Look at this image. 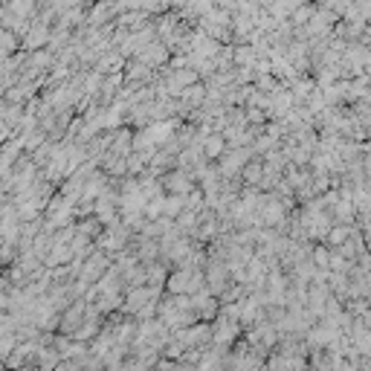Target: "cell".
I'll use <instances>...</instances> for the list:
<instances>
[{
    "mask_svg": "<svg viewBox=\"0 0 371 371\" xmlns=\"http://www.w3.org/2000/svg\"><path fill=\"white\" fill-rule=\"evenodd\" d=\"M165 186H168L174 194H188V191H191V183H188V177H183V174H171V177L165 180Z\"/></svg>",
    "mask_w": 371,
    "mask_h": 371,
    "instance_id": "cell-5",
    "label": "cell"
},
{
    "mask_svg": "<svg viewBox=\"0 0 371 371\" xmlns=\"http://www.w3.org/2000/svg\"><path fill=\"white\" fill-rule=\"evenodd\" d=\"M200 99H203V90L200 87H188V90L183 87V102H200Z\"/></svg>",
    "mask_w": 371,
    "mask_h": 371,
    "instance_id": "cell-13",
    "label": "cell"
},
{
    "mask_svg": "<svg viewBox=\"0 0 371 371\" xmlns=\"http://www.w3.org/2000/svg\"><path fill=\"white\" fill-rule=\"evenodd\" d=\"M142 76H148V67L145 64H131V79H142Z\"/></svg>",
    "mask_w": 371,
    "mask_h": 371,
    "instance_id": "cell-16",
    "label": "cell"
},
{
    "mask_svg": "<svg viewBox=\"0 0 371 371\" xmlns=\"http://www.w3.org/2000/svg\"><path fill=\"white\" fill-rule=\"evenodd\" d=\"M162 278H165V270L162 267H148V281L151 284H159Z\"/></svg>",
    "mask_w": 371,
    "mask_h": 371,
    "instance_id": "cell-14",
    "label": "cell"
},
{
    "mask_svg": "<svg viewBox=\"0 0 371 371\" xmlns=\"http://www.w3.org/2000/svg\"><path fill=\"white\" fill-rule=\"evenodd\" d=\"M354 340L360 351H371V328H357L354 331Z\"/></svg>",
    "mask_w": 371,
    "mask_h": 371,
    "instance_id": "cell-8",
    "label": "cell"
},
{
    "mask_svg": "<svg viewBox=\"0 0 371 371\" xmlns=\"http://www.w3.org/2000/svg\"><path fill=\"white\" fill-rule=\"evenodd\" d=\"M348 235H351V232H348L345 226H337V229H331V232H328V241H331V244H345V241H348Z\"/></svg>",
    "mask_w": 371,
    "mask_h": 371,
    "instance_id": "cell-11",
    "label": "cell"
},
{
    "mask_svg": "<svg viewBox=\"0 0 371 371\" xmlns=\"http://www.w3.org/2000/svg\"><path fill=\"white\" fill-rule=\"evenodd\" d=\"M203 151H206V157H217L220 151H223V136H220V133L209 136V139L203 142Z\"/></svg>",
    "mask_w": 371,
    "mask_h": 371,
    "instance_id": "cell-7",
    "label": "cell"
},
{
    "mask_svg": "<svg viewBox=\"0 0 371 371\" xmlns=\"http://www.w3.org/2000/svg\"><path fill=\"white\" fill-rule=\"evenodd\" d=\"M188 284H191V276L188 273H177V276H171V281H168V290L171 293H183V290H188Z\"/></svg>",
    "mask_w": 371,
    "mask_h": 371,
    "instance_id": "cell-6",
    "label": "cell"
},
{
    "mask_svg": "<svg viewBox=\"0 0 371 371\" xmlns=\"http://www.w3.org/2000/svg\"><path fill=\"white\" fill-rule=\"evenodd\" d=\"M261 171H264V168H261V162H255V159H252L247 168H244V174H247L249 183H258V180H261Z\"/></svg>",
    "mask_w": 371,
    "mask_h": 371,
    "instance_id": "cell-10",
    "label": "cell"
},
{
    "mask_svg": "<svg viewBox=\"0 0 371 371\" xmlns=\"http://www.w3.org/2000/svg\"><path fill=\"white\" fill-rule=\"evenodd\" d=\"M235 58H238L241 64L255 61V47H252V50H238V53H235Z\"/></svg>",
    "mask_w": 371,
    "mask_h": 371,
    "instance_id": "cell-15",
    "label": "cell"
},
{
    "mask_svg": "<svg viewBox=\"0 0 371 371\" xmlns=\"http://www.w3.org/2000/svg\"><path fill=\"white\" fill-rule=\"evenodd\" d=\"M220 328L215 331V340L220 342V345H226V342L235 340V334H238V328H235V322H217Z\"/></svg>",
    "mask_w": 371,
    "mask_h": 371,
    "instance_id": "cell-4",
    "label": "cell"
},
{
    "mask_svg": "<svg viewBox=\"0 0 371 371\" xmlns=\"http://www.w3.org/2000/svg\"><path fill=\"white\" fill-rule=\"evenodd\" d=\"M308 18H310V9H299V12L293 15V21H296V24H305Z\"/></svg>",
    "mask_w": 371,
    "mask_h": 371,
    "instance_id": "cell-19",
    "label": "cell"
},
{
    "mask_svg": "<svg viewBox=\"0 0 371 371\" xmlns=\"http://www.w3.org/2000/svg\"><path fill=\"white\" fill-rule=\"evenodd\" d=\"M351 209H354V203H351V200H348V203H340V206H337V215L345 220V217H351Z\"/></svg>",
    "mask_w": 371,
    "mask_h": 371,
    "instance_id": "cell-17",
    "label": "cell"
},
{
    "mask_svg": "<svg viewBox=\"0 0 371 371\" xmlns=\"http://www.w3.org/2000/svg\"><path fill=\"white\" fill-rule=\"evenodd\" d=\"M151 296H157V287H151V290H133V293L128 296V310H142L148 305Z\"/></svg>",
    "mask_w": 371,
    "mask_h": 371,
    "instance_id": "cell-1",
    "label": "cell"
},
{
    "mask_svg": "<svg viewBox=\"0 0 371 371\" xmlns=\"http://www.w3.org/2000/svg\"><path fill=\"white\" fill-rule=\"evenodd\" d=\"M313 261H316L319 267H331V252H328V249H316V252H313Z\"/></svg>",
    "mask_w": 371,
    "mask_h": 371,
    "instance_id": "cell-12",
    "label": "cell"
},
{
    "mask_svg": "<svg viewBox=\"0 0 371 371\" xmlns=\"http://www.w3.org/2000/svg\"><path fill=\"white\" fill-rule=\"evenodd\" d=\"M186 209V200H183V194H174V197H168V200H162V215H168V217H177L180 212Z\"/></svg>",
    "mask_w": 371,
    "mask_h": 371,
    "instance_id": "cell-3",
    "label": "cell"
},
{
    "mask_svg": "<svg viewBox=\"0 0 371 371\" xmlns=\"http://www.w3.org/2000/svg\"><path fill=\"white\" fill-rule=\"evenodd\" d=\"M278 220H281V206H278V203H267V212H264V223L276 226Z\"/></svg>",
    "mask_w": 371,
    "mask_h": 371,
    "instance_id": "cell-9",
    "label": "cell"
},
{
    "mask_svg": "<svg viewBox=\"0 0 371 371\" xmlns=\"http://www.w3.org/2000/svg\"><path fill=\"white\" fill-rule=\"evenodd\" d=\"M15 9H18L21 15H26V12L32 9V0H15Z\"/></svg>",
    "mask_w": 371,
    "mask_h": 371,
    "instance_id": "cell-18",
    "label": "cell"
},
{
    "mask_svg": "<svg viewBox=\"0 0 371 371\" xmlns=\"http://www.w3.org/2000/svg\"><path fill=\"white\" fill-rule=\"evenodd\" d=\"M247 157H249L247 148H238L235 154H229L226 159H223V165H220V168H223V174H235V171L241 168V159H247Z\"/></svg>",
    "mask_w": 371,
    "mask_h": 371,
    "instance_id": "cell-2",
    "label": "cell"
}]
</instances>
